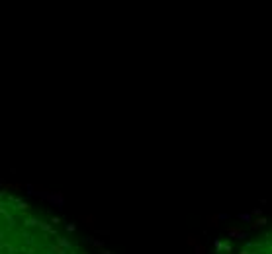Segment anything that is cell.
I'll list each match as a JSON object with an SVG mask.
<instances>
[{"label": "cell", "mask_w": 272, "mask_h": 254, "mask_svg": "<svg viewBox=\"0 0 272 254\" xmlns=\"http://www.w3.org/2000/svg\"><path fill=\"white\" fill-rule=\"evenodd\" d=\"M239 217H241V219H243V221H249V219H251V217H249V215H247V213H241V215H239Z\"/></svg>", "instance_id": "5"}, {"label": "cell", "mask_w": 272, "mask_h": 254, "mask_svg": "<svg viewBox=\"0 0 272 254\" xmlns=\"http://www.w3.org/2000/svg\"><path fill=\"white\" fill-rule=\"evenodd\" d=\"M188 244H190V246H198V242H196L194 237H188Z\"/></svg>", "instance_id": "3"}, {"label": "cell", "mask_w": 272, "mask_h": 254, "mask_svg": "<svg viewBox=\"0 0 272 254\" xmlns=\"http://www.w3.org/2000/svg\"><path fill=\"white\" fill-rule=\"evenodd\" d=\"M227 235H229V237H237V239H247V233L241 231V229H237V227H229Z\"/></svg>", "instance_id": "1"}, {"label": "cell", "mask_w": 272, "mask_h": 254, "mask_svg": "<svg viewBox=\"0 0 272 254\" xmlns=\"http://www.w3.org/2000/svg\"><path fill=\"white\" fill-rule=\"evenodd\" d=\"M102 254H114V252H110V250H102Z\"/></svg>", "instance_id": "6"}, {"label": "cell", "mask_w": 272, "mask_h": 254, "mask_svg": "<svg viewBox=\"0 0 272 254\" xmlns=\"http://www.w3.org/2000/svg\"><path fill=\"white\" fill-rule=\"evenodd\" d=\"M196 254H206L204 246H200V244H198V246H196Z\"/></svg>", "instance_id": "4"}, {"label": "cell", "mask_w": 272, "mask_h": 254, "mask_svg": "<svg viewBox=\"0 0 272 254\" xmlns=\"http://www.w3.org/2000/svg\"><path fill=\"white\" fill-rule=\"evenodd\" d=\"M264 225H266V219L260 217V219H257L255 223H251V229H258V227H264Z\"/></svg>", "instance_id": "2"}]
</instances>
